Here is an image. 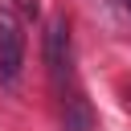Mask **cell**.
Masks as SVG:
<instances>
[{"label":"cell","instance_id":"1","mask_svg":"<svg viewBox=\"0 0 131 131\" xmlns=\"http://www.w3.org/2000/svg\"><path fill=\"white\" fill-rule=\"evenodd\" d=\"M20 16L12 4H0V82L12 90L20 82L25 70V33H20Z\"/></svg>","mask_w":131,"mask_h":131},{"label":"cell","instance_id":"2","mask_svg":"<svg viewBox=\"0 0 131 131\" xmlns=\"http://www.w3.org/2000/svg\"><path fill=\"white\" fill-rule=\"evenodd\" d=\"M45 70H49V86L61 98L70 90V20L53 16L45 25Z\"/></svg>","mask_w":131,"mask_h":131},{"label":"cell","instance_id":"3","mask_svg":"<svg viewBox=\"0 0 131 131\" xmlns=\"http://www.w3.org/2000/svg\"><path fill=\"white\" fill-rule=\"evenodd\" d=\"M61 127L66 131H90V106L78 90H66L61 94Z\"/></svg>","mask_w":131,"mask_h":131},{"label":"cell","instance_id":"4","mask_svg":"<svg viewBox=\"0 0 131 131\" xmlns=\"http://www.w3.org/2000/svg\"><path fill=\"white\" fill-rule=\"evenodd\" d=\"M123 8H127V12H131V0H123Z\"/></svg>","mask_w":131,"mask_h":131}]
</instances>
